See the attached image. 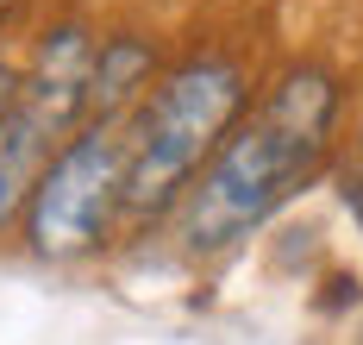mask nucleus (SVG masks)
Segmentation results:
<instances>
[{
	"instance_id": "nucleus-1",
	"label": "nucleus",
	"mask_w": 363,
	"mask_h": 345,
	"mask_svg": "<svg viewBox=\"0 0 363 345\" xmlns=\"http://www.w3.org/2000/svg\"><path fill=\"white\" fill-rule=\"evenodd\" d=\"M351 88L326 57H289L263 70V88L245 119L219 138L194 182L163 220V239L182 264H225L269 232L345 151Z\"/></svg>"
},
{
	"instance_id": "nucleus-2",
	"label": "nucleus",
	"mask_w": 363,
	"mask_h": 345,
	"mask_svg": "<svg viewBox=\"0 0 363 345\" xmlns=\"http://www.w3.org/2000/svg\"><path fill=\"white\" fill-rule=\"evenodd\" d=\"M263 88V63L245 38H188L163 57L157 82L125 119V232L150 239L169 220L194 170L245 119Z\"/></svg>"
},
{
	"instance_id": "nucleus-3",
	"label": "nucleus",
	"mask_w": 363,
	"mask_h": 345,
	"mask_svg": "<svg viewBox=\"0 0 363 345\" xmlns=\"http://www.w3.org/2000/svg\"><path fill=\"white\" fill-rule=\"evenodd\" d=\"M19 251L44 270H88L119 251L125 232V126H75L44 157L26 214Z\"/></svg>"
},
{
	"instance_id": "nucleus-4",
	"label": "nucleus",
	"mask_w": 363,
	"mask_h": 345,
	"mask_svg": "<svg viewBox=\"0 0 363 345\" xmlns=\"http://www.w3.org/2000/svg\"><path fill=\"white\" fill-rule=\"evenodd\" d=\"M163 38L150 26H101L94 63H88V119L82 126H125L145 88L163 70Z\"/></svg>"
},
{
	"instance_id": "nucleus-5",
	"label": "nucleus",
	"mask_w": 363,
	"mask_h": 345,
	"mask_svg": "<svg viewBox=\"0 0 363 345\" xmlns=\"http://www.w3.org/2000/svg\"><path fill=\"white\" fill-rule=\"evenodd\" d=\"M57 145H63V132H50L32 107L13 101V114L0 119V239H13L19 214H26V195H32L38 170Z\"/></svg>"
},
{
	"instance_id": "nucleus-6",
	"label": "nucleus",
	"mask_w": 363,
	"mask_h": 345,
	"mask_svg": "<svg viewBox=\"0 0 363 345\" xmlns=\"http://www.w3.org/2000/svg\"><path fill=\"white\" fill-rule=\"evenodd\" d=\"M357 302H363V276L357 270H326L313 307H320V314H345V307H357Z\"/></svg>"
},
{
	"instance_id": "nucleus-7",
	"label": "nucleus",
	"mask_w": 363,
	"mask_h": 345,
	"mask_svg": "<svg viewBox=\"0 0 363 345\" xmlns=\"http://www.w3.org/2000/svg\"><path fill=\"white\" fill-rule=\"evenodd\" d=\"M332 189H338V207L351 214V226L363 232V163L357 157H338L332 163Z\"/></svg>"
},
{
	"instance_id": "nucleus-8",
	"label": "nucleus",
	"mask_w": 363,
	"mask_h": 345,
	"mask_svg": "<svg viewBox=\"0 0 363 345\" xmlns=\"http://www.w3.org/2000/svg\"><path fill=\"white\" fill-rule=\"evenodd\" d=\"M13 101H19V57L0 44V119L13 114Z\"/></svg>"
},
{
	"instance_id": "nucleus-9",
	"label": "nucleus",
	"mask_w": 363,
	"mask_h": 345,
	"mask_svg": "<svg viewBox=\"0 0 363 345\" xmlns=\"http://www.w3.org/2000/svg\"><path fill=\"white\" fill-rule=\"evenodd\" d=\"M345 126H351V138H345V145H351V157L363 163V76H357V107L345 114Z\"/></svg>"
},
{
	"instance_id": "nucleus-10",
	"label": "nucleus",
	"mask_w": 363,
	"mask_h": 345,
	"mask_svg": "<svg viewBox=\"0 0 363 345\" xmlns=\"http://www.w3.org/2000/svg\"><path fill=\"white\" fill-rule=\"evenodd\" d=\"M26 6H32V0H0V38H6V32L26 19Z\"/></svg>"
}]
</instances>
